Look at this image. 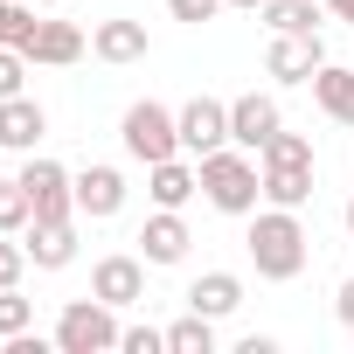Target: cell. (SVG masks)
<instances>
[{
    "instance_id": "obj_1",
    "label": "cell",
    "mask_w": 354,
    "mask_h": 354,
    "mask_svg": "<svg viewBox=\"0 0 354 354\" xmlns=\"http://www.w3.org/2000/svg\"><path fill=\"white\" fill-rule=\"evenodd\" d=\"M250 264H257V278H271V285H292L299 271H306V257H313V236H306V223H299V209H264V216H250Z\"/></svg>"
},
{
    "instance_id": "obj_2",
    "label": "cell",
    "mask_w": 354,
    "mask_h": 354,
    "mask_svg": "<svg viewBox=\"0 0 354 354\" xmlns=\"http://www.w3.org/2000/svg\"><path fill=\"white\" fill-rule=\"evenodd\" d=\"M202 195H209V209H223V216H257V202H264V167H257L243 146H216V153H202Z\"/></svg>"
},
{
    "instance_id": "obj_3",
    "label": "cell",
    "mask_w": 354,
    "mask_h": 354,
    "mask_svg": "<svg viewBox=\"0 0 354 354\" xmlns=\"http://www.w3.org/2000/svg\"><path fill=\"white\" fill-rule=\"evenodd\" d=\"M257 167H264V202H278V209H306L313 202V139L306 132H285L278 125L264 139Z\"/></svg>"
},
{
    "instance_id": "obj_4",
    "label": "cell",
    "mask_w": 354,
    "mask_h": 354,
    "mask_svg": "<svg viewBox=\"0 0 354 354\" xmlns=\"http://www.w3.org/2000/svg\"><path fill=\"white\" fill-rule=\"evenodd\" d=\"M118 139H125V153H132L139 167H160V160L181 153V118H174L167 104H153V97H139V104H125Z\"/></svg>"
},
{
    "instance_id": "obj_5",
    "label": "cell",
    "mask_w": 354,
    "mask_h": 354,
    "mask_svg": "<svg viewBox=\"0 0 354 354\" xmlns=\"http://www.w3.org/2000/svg\"><path fill=\"white\" fill-rule=\"evenodd\" d=\"M118 333H125V326H118V306H104L97 292H91V299H70V306L56 313V347H63V354H111Z\"/></svg>"
},
{
    "instance_id": "obj_6",
    "label": "cell",
    "mask_w": 354,
    "mask_h": 354,
    "mask_svg": "<svg viewBox=\"0 0 354 354\" xmlns=\"http://www.w3.org/2000/svg\"><path fill=\"white\" fill-rule=\"evenodd\" d=\"M21 188H28V202H35V223H70V216H77V174H70V167L28 153Z\"/></svg>"
},
{
    "instance_id": "obj_7",
    "label": "cell",
    "mask_w": 354,
    "mask_h": 354,
    "mask_svg": "<svg viewBox=\"0 0 354 354\" xmlns=\"http://www.w3.org/2000/svg\"><path fill=\"white\" fill-rule=\"evenodd\" d=\"M285 125V111H278V97L271 91H243L236 104H230V146H243V153H264V139Z\"/></svg>"
},
{
    "instance_id": "obj_8",
    "label": "cell",
    "mask_w": 354,
    "mask_h": 354,
    "mask_svg": "<svg viewBox=\"0 0 354 354\" xmlns=\"http://www.w3.org/2000/svg\"><path fill=\"white\" fill-rule=\"evenodd\" d=\"M91 292L104 299V306H139L146 299V257H125V250H111V257H97L91 264Z\"/></svg>"
},
{
    "instance_id": "obj_9",
    "label": "cell",
    "mask_w": 354,
    "mask_h": 354,
    "mask_svg": "<svg viewBox=\"0 0 354 354\" xmlns=\"http://www.w3.org/2000/svg\"><path fill=\"white\" fill-rule=\"evenodd\" d=\"M181 153H216V146H230V104H216V97H188L181 111Z\"/></svg>"
},
{
    "instance_id": "obj_10",
    "label": "cell",
    "mask_w": 354,
    "mask_h": 354,
    "mask_svg": "<svg viewBox=\"0 0 354 354\" xmlns=\"http://www.w3.org/2000/svg\"><path fill=\"white\" fill-rule=\"evenodd\" d=\"M326 63V42H319V28L313 35H271V56H264V70L278 77V84H313V70Z\"/></svg>"
},
{
    "instance_id": "obj_11",
    "label": "cell",
    "mask_w": 354,
    "mask_h": 354,
    "mask_svg": "<svg viewBox=\"0 0 354 354\" xmlns=\"http://www.w3.org/2000/svg\"><path fill=\"white\" fill-rule=\"evenodd\" d=\"M146 195H153V209H188L195 195H202V160H160V167H146Z\"/></svg>"
},
{
    "instance_id": "obj_12",
    "label": "cell",
    "mask_w": 354,
    "mask_h": 354,
    "mask_svg": "<svg viewBox=\"0 0 354 354\" xmlns=\"http://www.w3.org/2000/svg\"><path fill=\"white\" fill-rule=\"evenodd\" d=\"M49 132V111L21 91V97H0V153H35Z\"/></svg>"
},
{
    "instance_id": "obj_13",
    "label": "cell",
    "mask_w": 354,
    "mask_h": 354,
    "mask_svg": "<svg viewBox=\"0 0 354 354\" xmlns=\"http://www.w3.org/2000/svg\"><path fill=\"white\" fill-rule=\"evenodd\" d=\"M188 243H195V230L181 223V209H160V216H146V230H139V257H146V264H181Z\"/></svg>"
},
{
    "instance_id": "obj_14",
    "label": "cell",
    "mask_w": 354,
    "mask_h": 354,
    "mask_svg": "<svg viewBox=\"0 0 354 354\" xmlns=\"http://www.w3.org/2000/svg\"><path fill=\"white\" fill-rule=\"evenodd\" d=\"M118 209H125V174H118V167H84V174H77V216L111 223Z\"/></svg>"
},
{
    "instance_id": "obj_15",
    "label": "cell",
    "mask_w": 354,
    "mask_h": 354,
    "mask_svg": "<svg viewBox=\"0 0 354 354\" xmlns=\"http://www.w3.org/2000/svg\"><path fill=\"white\" fill-rule=\"evenodd\" d=\"M21 243H28V264H35V271H63V264L77 257V216H70V223H28Z\"/></svg>"
},
{
    "instance_id": "obj_16",
    "label": "cell",
    "mask_w": 354,
    "mask_h": 354,
    "mask_svg": "<svg viewBox=\"0 0 354 354\" xmlns=\"http://www.w3.org/2000/svg\"><path fill=\"white\" fill-rule=\"evenodd\" d=\"M84 49H91V42H84V28H77V21H42V28H35V42H28L21 56H28V63L63 70V63H77Z\"/></svg>"
},
{
    "instance_id": "obj_17",
    "label": "cell",
    "mask_w": 354,
    "mask_h": 354,
    "mask_svg": "<svg viewBox=\"0 0 354 354\" xmlns=\"http://www.w3.org/2000/svg\"><path fill=\"white\" fill-rule=\"evenodd\" d=\"M153 42H146V21H97L91 28V56L97 63H139Z\"/></svg>"
},
{
    "instance_id": "obj_18",
    "label": "cell",
    "mask_w": 354,
    "mask_h": 354,
    "mask_svg": "<svg viewBox=\"0 0 354 354\" xmlns=\"http://www.w3.org/2000/svg\"><path fill=\"white\" fill-rule=\"evenodd\" d=\"M243 306V278L236 271H202L195 285H188V313H209V319H230Z\"/></svg>"
},
{
    "instance_id": "obj_19",
    "label": "cell",
    "mask_w": 354,
    "mask_h": 354,
    "mask_svg": "<svg viewBox=\"0 0 354 354\" xmlns=\"http://www.w3.org/2000/svg\"><path fill=\"white\" fill-rule=\"evenodd\" d=\"M313 104H319L333 125H354V70H347V63H319V70H313Z\"/></svg>"
},
{
    "instance_id": "obj_20",
    "label": "cell",
    "mask_w": 354,
    "mask_h": 354,
    "mask_svg": "<svg viewBox=\"0 0 354 354\" xmlns=\"http://www.w3.org/2000/svg\"><path fill=\"white\" fill-rule=\"evenodd\" d=\"M257 21H264L271 35H313V28H319V0H264Z\"/></svg>"
},
{
    "instance_id": "obj_21",
    "label": "cell",
    "mask_w": 354,
    "mask_h": 354,
    "mask_svg": "<svg viewBox=\"0 0 354 354\" xmlns=\"http://www.w3.org/2000/svg\"><path fill=\"white\" fill-rule=\"evenodd\" d=\"M167 354H216V319L209 313H181L167 326Z\"/></svg>"
},
{
    "instance_id": "obj_22",
    "label": "cell",
    "mask_w": 354,
    "mask_h": 354,
    "mask_svg": "<svg viewBox=\"0 0 354 354\" xmlns=\"http://www.w3.org/2000/svg\"><path fill=\"white\" fill-rule=\"evenodd\" d=\"M35 0H0V49H28L35 42Z\"/></svg>"
},
{
    "instance_id": "obj_23",
    "label": "cell",
    "mask_w": 354,
    "mask_h": 354,
    "mask_svg": "<svg viewBox=\"0 0 354 354\" xmlns=\"http://www.w3.org/2000/svg\"><path fill=\"white\" fill-rule=\"evenodd\" d=\"M28 223H35V202L21 188V174H15V181H0V236H21Z\"/></svg>"
},
{
    "instance_id": "obj_24",
    "label": "cell",
    "mask_w": 354,
    "mask_h": 354,
    "mask_svg": "<svg viewBox=\"0 0 354 354\" xmlns=\"http://www.w3.org/2000/svg\"><path fill=\"white\" fill-rule=\"evenodd\" d=\"M35 326V299H21V285H0V340H15Z\"/></svg>"
},
{
    "instance_id": "obj_25",
    "label": "cell",
    "mask_w": 354,
    "mask_h": 354,
    "mask_svg": "<svg viewBox=\"0 0 354 354\" xmlns=\"http://www.w3.org/2000/svg\"><path fill=\"white\" fill-rule=\"evenodd\" d=\"M118 354H167V326H125Z\"/></svg>"
},
{
    "instance_id": "obj_26",
    "label": "cell",
    "mask_w": 354,
    "mask_h": 354,
    "mask_svg": "<svg viewBox=\"0 0 354 354\" xmlns=\"http://www.w3.org/2000/svg\"><path fill=\"white\" fill-rule=\"evenodd\" d=\"M21 91H28V56L0 49V97H21Z\"/></svg>"
},
{
    "instance_id": "obj_27",
    "label": "cell",
    "mask_w": 354,
    "mask_h": 354,
    "mask_svg": "<svg viewBox=\"0 0 354 354\" xmlns=\"http://www.w3.org/2000/svg\"><path fill=\"white\" fill-rule=\"evenodd\" d=\"M223 8H230V0H167V15H174V21H188V28H202V21H216Z\"/></svg>"
},
{
    "instance_id": "obj_28",
    "label": "cell",
    "mask_w": 354,
    "mask_h": 354,
    "mask_svg": "<svg viewBox=\"0 0 354 354\" xmlns=\"http://www.w3.org/2000/svg\"><path fill=\"white\" fill-rule=\"evenodd\" d=\"M21 271H28V243L0 236V285H21Z\"/></svg>"
},
{
    "instance_id": "obj_29",
    "label": "cell",
    "mask_w": 354,
    "mask_h": 354,
    "mask_svg": "<svg viewBox=\"0 0 354 354\" xmlns=\"http://www.w3.org/2000/svg\"><path fill=\"white\" fill-rule=\"evenodd\" d=\"M333 313H340V326H347V333H354V278H347V285H340V292H333Z\"/></svg>"
},
{
    "instance_id": "obj_30",
    "label": "cell",
    "mask_w": 354,
    "mask_h": 354,
    "mask_svg": "<svg viewBox=\"0 0 354 354\" xmlns=\"http://www.w3.org/2000/svg\"><path fill=\"white\" fill-rule=\"evenodd\" d=\"M236 354H278V340H271V333H243V340H236Z\"/></svg>"
},
{
    "instance_id": "obj_31",
    "label": "cell",
    "mask_w": 354,
    "mask_h": 354,
    "mask_svg": "<svg viewBox=\"0 0 354 354\" xmlns=\"http://www.w3.org/2000/svg\"><path fill=\"white\" fill-rule=\"evenodd\" d=\"M326 15H333V21H347V28H354V0H326Z\"/></svg>"
},
{
    "instance_id": "obj_32",
    "label": "cell",
    "mask_w": 354,
    "mask_h": 354,
    "mask_svg": "<svg viewBox=\"0 0 354 354\" xmlns=\"http://www.w3.org/2000/svg\"><path fill=\"white\" fill-rule=\"evenodd\" d=\"M230 8H250V15H257V8H264V0H230Z\"/></svg>"
},
{
    "instance_id": "obj_33",
    "label": "cell",
    "mask_w": 354,
    "mask_h": 354,
    "mask_svg": "<svg viewBox=\"0 0 354 354\" xmlns=\"http://www.w3.org/2000/svg\"><path fill=\"white\" fill-rule=\"evenodd\" d=\"M347 230H354V195H347Z\"/></svg>"
},
{
    "instance_id": "obj_34",
    "label": "cell",
    "mask_w": 354,
    "mask_h": 354,
    "mask_svg": "<svg viewBox=\"0 0 354 354\" xmlns=\"http://www.w3.org/2000/svg\"><path fill=\"white\" fill-rule=\"evenodd\" d=\"M35 8H63V0H35Z\"/></svg>"
}]
</instances>
